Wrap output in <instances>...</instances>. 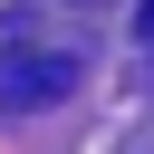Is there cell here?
<instances>
[{
	"label": "cell",
	"instance_id": "obj_1",
	"mask_svg": "<svg viewBox=\"0 0 154 154\" xmlns=\"http://www.w3.org/2000/svg\"><path fill=\"white\" fill-rule=\"evenodd\" d=\"M67 87H77V58H58V48H0V106L10 116L58 106Z\"/></svg>",
	"mask_w": 154,
	"mask_h": 154
},
{
	"label": "cell",
	"instance_id": "obj_2",
	"mask_svg": "<svg viewBox=\"0 0 154 154\" xmlns=\"http://www.w3.org/2000/svg\"><path fill=\"white\" fill-rule=\"evenodd\" d=\"M144 38H154V10H144Z\"/></svg>",
	"mask_w": 154,
	"mask_h": 154
}]
</instances>
